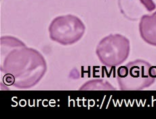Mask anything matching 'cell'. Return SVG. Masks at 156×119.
Returning a JSON list of instances; mask_svg holds the SVG:
<instances>
[{
    "instance_id": "obj_1",
    "label": "cell",
    "mask_w": 156,
    "mask_h": 119,
    "mask_svg": "<svg viewBox=\"0 0 156 119\" xmlns=\"http://www.w3.org/2000/svg\"><path fill=\"white\" fill-rule=\"evenodd\" d=\"M1 73L14 79L13 87H34L42 79L47 63L42 55L12 36L1 38Z\"/></svg>"
},
{
    "instance_id": "obj_2",
    "label": "cell",
    "mask_w": 156,
    "mask_h": 119,
    "mask_svg": "<svg viewBox=\"0 0 156 119\" xmlns=\"http://www.w3.org/2000/svg\"><path fill=\"white\" fill-rule=\"evenodd\" d=\"M119 89L122 91H142L156 80V66L137 59L121 66L117 71Z\"/></svg>"
},
{
    "instance_id": "obj_3",
    "label": "cell",
    "mask_w": 156,
    "mask_h": 119,
    "mask_svg": "<svg viewBox=\"0 0 156 119\" xmlns=\"http://www.w3.org/2000/svg\"><path fill=\"white\" fill-rule=\"evenodd\" d=\"M130 50V41L127 38L121 34H110L100 41L96 53L102 64L112 67L126 61Z\"/></svg>"
},
{
    "instance_id": "obj_4",
    "label": "cell",
    "mask_w": 156,
    "mask_h": 119,
    "mask_svg": "<svg viewBox=\"0 0 156 119\" xmlns=\"http://www.w3.org/2000/svg\"><path fill=\"white\" fill-rule=\"evenodd\" d=\"M50 39L62 45H71L84 34L85 25L80 18L72 14L56 17L49 26Z\"/></svg>"
},
{
    "instance_id": "obj_5",
    "label": "cell",
    "mask_w": 156,
    "mask_h": 119,
    "mask_svg": "<svg viewBox=\"0 0 156 119\" xmlns=\"http://www.w3.org/2000/svg\"><path fill=\"white\" fill-rule=\"evenodd\" d=\"M122 13L130 20L139 19L144 9L148 12L154 11L156 5L153 0H119Z\"/></svg>"
},
{
    "instance_id": "obj_6",
    "label": "cell",
    "mask_w": 156,
    "mask_h": 119,
    "mask_svg": "<svg viewBox=\"0 0 156 119\" xmlns=\"http://www.w3.org/2000/svg\"><path fill=\"white\" fill-rule=\"evenodd\" d=\"M139 32L146 43L156 46V11L152 14H145L139 23Z\"/></svg>"
},
{
    "instance_id": "obj_7",
    "label": "cell",
    "mask_w": 156,
    "mask_h": 119,
    "mask_svg": "<svg viewBox=\"0 0 156 119\" xmlns=\"http://www.w3.org/2000/svg\"><path fill=\"white\" fill-rule=\"evenodd\" d=\"M79 90L80 91H115L116 88L105 80L95 79L84 83Z\"/></svg>"
}]
</instances>
